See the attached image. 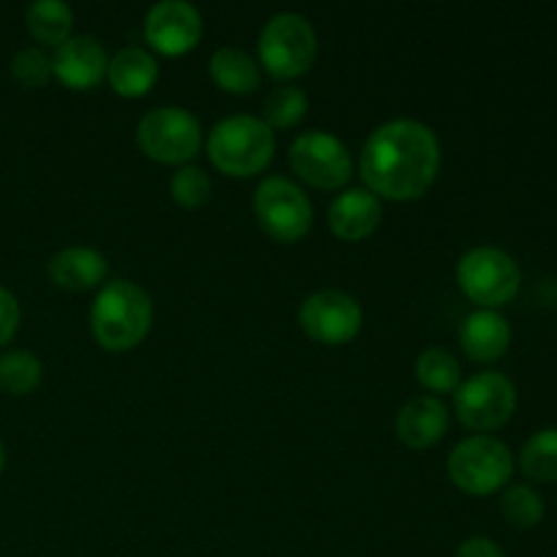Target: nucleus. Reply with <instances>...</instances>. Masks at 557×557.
<instances>
[{
	"mask_svg": "<svg viewBox=\"0 0 557 557\" xmlns=\"http://www.w3.org/2000/svg\"><path fill=\"white\" fill-rule=\"evenodd\" d=\"M169 194H172L174 205L183 207V210H199V207H205L210 201L212 180L205 169L188 163V166H180L172 174Z\"/></svg>",
	"mask_w": 557,
	"mask_h": 557,
	"instance_id": "26",
	"label": "nucleus"
},
{
	"mask_svg": "<svg viewBox=\"0 0 557 557\" xmlns=\"http://www.w3.org/2000/svg\"><path fill=\"white\" fill-rule=\"evenodd\" d=\"M136 145L150 161L163 166H188L205 145V131L196 114L183 107H156L141 114Z\"/></svg>",
	"mask_w": 557,
	"mask_h": 557,
	"instance_id": "7",
	"label": "nucleus"
},
{
	"mask_svg": "<svg viewBox=\"0 0 557 557\" xmlns=\"http://www.w3.org/2000/svg\"><path fill=\"white\" fill-rule=\"evenodd\" d=\"M20 321H22V308L20 299L9 292V288L0 286V348L9 346L11 341L20 332Z\"/></svg>",
	"mask_w": 557,
	"mask_h": 557,
	"instance_id": "28",
	"label": "nucleus"
},
{
	"mask_svg": "<svg viewBox=\"0 0 557 557\" xmlns=\"http://www.w3.org/2000/svg\"><path fill=\"white\" fill-rule=\"evenodd\" d=\"M517 411V386L509 375L484 370L462 381L455 392V417L473 433L500 430Z\"/></svg>",
	"mask_w": 557,
	"mask_h": 557,
	"instance_id": "9",
	"label": "nucleus"
},
{
	"mask_svg": "<svg viewBox=\"0 0 557 557\" xmlns=\"http://www.w3.org/2000/svg\"><path fill=\"white\" fill-rule=\"evenodd\" d=\"M152 330V299L139 283L109 281L90 305V332L109 354H128L147 341Z\"/></svg>",
	"mask_w": 557,
	"mask_h": 557,
	"instance_id": "2",
	"label": "nucleus"
},
{
	"mask_svg": "<svg viewBox=\"0 0 557 557\" xmlns=\"http://www.w3.org/2000/svg\"><path fill=\"white\" fill-rule=\"evenodd\" d=\"M384 218L381 199H375L368 188H348L332 199L326 210L330 232L343 243H364L373 237Z\"/></svg>",
	"mask_w": 557,
	"mask_h": 557,
	"instance_id": "14",
	"label": "nucleus"
},
{
	"mask_svg": "<svg viewBox=\"0 0 557 557\" xmlns=\"http://www.w3.org/2000/svg\"><path fill=\"white\" fill-rule=\"evenodd\" d=\"M520 471L533 484H557V428L536 430L520 451Z\"/></svg>",
	"mask_w": 557,
	"mask_h": 557,
	"instance_id": "22",
	"label": "nucleus"
},
{
	"mask_svg": "<svg viewBox=\"0 0 557 557\" xmlns=\"http://www.w3.org/2000/svg\"><path fill=\"white\" fill-rule=\"evenodd\" d=\"M259 65L275 82H292L308 74L319 58L315 27L294 11L270 16L259 33Z\"/></svg>",
	"mask_w": 557,
	"mask_h": 557,
	"instance_id": "4",
	"label": "nucleus"
},
{
	"mask_svg": "<svg viewBox=\"0 0 557 557\" xmlns=\"http://www.w3.org/2000/svg\"><path fill=\"white\" fill-rule=\"evenodd\" d=\"M441 172V141L422 120L397 117L379 125L359 152V177L381 201H417Z\"/></svg>",
	"mask_w": 557,
	"mask_h": 557,
	"instance_id": "1",
	"label": "nucleus"
},
{
	"mask_svg": "<svg viewBox=\"0 0 557 557\" xmlns=\"http://www.w3.org/2000/svg\"><path fill=\"white\" fill-rule=\"evenodd\" d=\"M205 20L185 0H161L145 14V41L163 58H185L199 47Z\"/></svg>",
	"mask_w": 557,
	"mask_h": 557,
	"instance_id": "12",
	"label": "nucleus"
},
{
	"mask_svg": "<svg viewBox=\"0 0 557 557\" xmlns=\"http://www.w3.org/2000/svg\"><path fill=\"white\" fill-rule=\"evenodd\" d=\"M25 25L33 41L44 47H63L74 30V11L63 0H36L27 5Z\"/></svg>",
	"mask_w": 557,
	"mask_h": 557,
	"instance_id": "20",
	"label": "nucleus"
},
{
	"mask_svg": "<svg viewBox=\"0 0 557 557\" xmlns=\"http://www.w3.org/2000/svg\"><path fill=\"white\" fill-rule=\"evenodd\" d=\"M210 76L228 96H253L261 87L259 60L237 47H221L212 52Z\"/></svg>",
	"mask_w": 557,
	"mask_h": 557,
	"instance_id": "19",
	"label": "nucleus"
},
{
	"mask_svg": "<svg viewBox=\"0 0 557 557\" xmlns=\"http://www.w3.org/2000/svg\"><path fill=\"white\" fill-rule=\"evenodd\" d=\"M455 557H506L504 549L487 536H471L457 547Z\"/></svg>",
	"mask_w": 557,
	"mask_h": 557,
	"instance_id": "29",
	"label": "nucleus"
},
{
	"mask_svg": "<svg viewBox=\"0 0 557 557\" xmlns=\"http://www.w3.org/2000/svg\"><path fill=\"white\" fill-rule=\"evenodd\" d=\"M107 49L92 36H71L63 47L54 49L52 76L74 92L96 90L107 79Z\"/></svg>",
	"mask_w": 557,
	"mask_h": 557,
	"instance_id": "13",
	"label": "nucleus"
},
{
	"mask_svg": "<svg viewBox=\"0 0 557 557\" xmlns=\"http://www.w3.org/2000/svg\"><path fill=\"white\" fill-rule=\"evenodd\" d=\"M9 74L22 90H41L47 87L49 82L54 79L52 76V58H49L44 49L38 47H25L11 58L9 63Z\"/></svg>",
	"mask_w": 557,
	"mask_h": 557,
	"instance_id": "27",
	"label": "nucleus"
},
{
	"mask_svg": "<svg viewBox=\"0 0 557 557\" xmlns=\"http://www.w3.org/2000/svg\"><path fill=\"white\" fill-rule=\"evenodd\" d=\"M457 286L482 310H500L520 294L522 272L511 253L493 245H479L457 261Z\"/></svg>",
	"mask_w": 557,
	"mask_h": 557,
	"instance_id": "5",
	"label": "nucleus"
},
{
	"mask_svg": "<svg viewBox=\"0 0 557 557\" xmlns=\"http://www.w3.org/2000/svg\"><path fill=\"white\" fill-rule=\"evenodd\" d=\"M292 172L315 190H343L354 177V158L346 141L330 131H305L288 147Z\"/></svg>",
	"mask_w": 557,
	"mask_h": 557,
	"instance_id": "10",
	"label": "nucleus"
},
{
	"mask_svg": "<svg viewBox=\"0 0 557 557\" xmlns=\"http://www.w3.org/2000/svg\"><path fill=\"white\" fill-rule=\"evenodd\" d=\"M44 379V364L30 351H5L0 357V389L5 395L25 397L38 389Z\"/></svg>",
	"mask_w": 557,
	"mask_h": 557,
	"instance_id": "23",
	"label": "nucleus"
},
{
	"mask_svg": "<svg viewBox=\"0 0 557 557\" xmlns=\"http://www.w3.org/2000/svg\"><path fill=\"white\" fill-rule=\"evenodd\" d=\"M47 275L52 281L54 288H63V292H92V288H101V283L107 281L109 264L107 256L96 248H63L47 261Z\"/></svg>",
	"mask_w": 557,
	"mask_h": 557,
	"instance_id": "17",
	"label": "nucleus"
},
{
	"mask_svg": "<svg viewBox=\"0 0 557 557\" xmlns=\"http://www.w3.org/2000/svg\"><path fill=\"white\" fill-rule=\"evenodd\" d=\"M310 101L305 96V90L294 85H281L267 96L264 101V123L272 131H292L308 117Z\"/></svg>",
	"mask_w": 557,
	"mask_h": 557,
	"instance_id": "25",
	"label": "nucleus"
},
{
	"mask_svg": "<svg viewBox=\"0 0 557 557\" xmlns=\"http://www.w3.org/2000/svg\"><path fill=\"white\" fill-rule=\"evenodd\" d=\"M305 335L321 346H346L362 332V305L341 288H321L310 294L297 313Z\"/></svg>",
	"mask_w": 557,
	"mask_h": 557,
	"instance_id": "11",
	"label": "nucleus"
},
{
	"mask_svg": "<svg viewBox=\"0 0 557 557\" xmlns=\"http://www.w3.org/2000/svg\"><path fill=\"white\" fill-rule=\"evenodd\" d=\"M158 74L161 71H158V60L152 58V52L141 47H125L114 52V58H109L107 82L114 96L136 101V98H145L147 92H152Z\"/></svg>",
	"mask_w": 557,
	"mask_h": 557,
	"instance_id": "18",
	"label": "nucleus"
},
{
	"mask_svg": "<svg viewBox=\"0 0 557 557\" xmlns=\"http://www.w3.org/2000/svg\"><path fill=\"white\" fill-rule=\"evenodd\" d=\"M3 468H5V446L0 441V476H3Z\"/></svg>",
	"mask_w": 557,
	"mask_h": 557,
	"instance_id": "30",
	"label": "nucleus"
},
{
	"mask_svg": "<svg viewBox=\"0 0 557 557\" xmlns=\"http://www.w3.org/2000/svg\"><path fill=\"white\" fill-rule=\"evenodd\" d=\"M253 215L261 232L281 245L302 243L313 228V205L288 177H264L253 194Z\"/></svg>",
	"mask_w": 557,
	"mask_h": 557,
	"instance_id": "8",
	"label": "nucleus"
},
{
	"mask_svg": "<svg viewBox=\"0 0 557 557\" xmlns=\"http://www.w3.org/2000/svg\"><path fill=\"white\" fill-rule=\"evenodd\" d=\"M413 373L422 389H428V395H455L457 386L462 384V368L457 362V357L446 348H424L419 354L417 364H413Z\"/></svg>",
	"mask_w": 557,
	"mask_h": 557,
	"instance_id": "21",
	"label": "nucleus"
},
{
	"mask_svg": "<svg viewBox=\"0 0 557 557\" xmlns=\"http://www.w3.org/2000/svg\"><path fill=\"white\" fill-rule=\"evenodd\" d=\"M449 408L441 397L419 395L397 411L395 430L403 446L413 451H428L444 441V435L449 433Z\"/></svg>",
	"mask_w": 557,
	"mask_h": 557,
	"instance_id": "15",
	"label": "nucleus"
},
{
	"mask_svg": "<svg viewBox=\"0 0 557 557\" xmlns=\"http://www.w3.org/2000/svg\"><path fill=\"white\" fill-rule=\"evenodd\" d=\"M446 473L460 493L487 498L504 490L515 476V455L493 435H471L451 449Z\"/></svg>",
	"mask_w": 557,
	"mask_h": 557,
	"instance_id": "6",
	"label": "nucleus"
},
{
	"mask_svg": "<svg viewBox=\"0 0 557 557\" xmlns=\"http://www.w3.org/2000/svg\"><path fill=\"white\" fill-rule=\"evenodd\" d=\"M460 348L471 362L493 364L511 348V324L500 310H473L460 324Z\"/></svg>",
	"mask_w": 557,
	"mask_h": 557,
	"instance_id": "16",
	"label": "nucleus"
},
{
	"mask_svg": "<svg viewBox=\"0 0 557 557\" xmlns=\"http://www.w3.org/2000/svg\"><path fill=\"white\" fill-rule=\"evenodd\" d=\"M500 515H504V520L511 528L531 531V528L542 525L544 515H547V506H544L542 493L533 490L531 484H511L500 495Z\"/></svg>",
	"mask_w": 557,
	"mask_h": 557,
	"instance_id": "24",
	"label": "nucleus"
},
{
	"mask_svg": "<svg viewBox=\"0 0 557 557\" xmlns=\"http://www.w3.org/2000/svg\"><path fill=\"white\" fill-rule=\"evenodd\" d=\"M205 150L218 172L226 177L248 180L267 172L275 158V131L261 117L234 114L210 131Z\"/></svg>",
	"mask_w": 557,
	"mask_h": 557,
	"instance_id": "3",
	"label": "nucleus"
}]
</instances>
